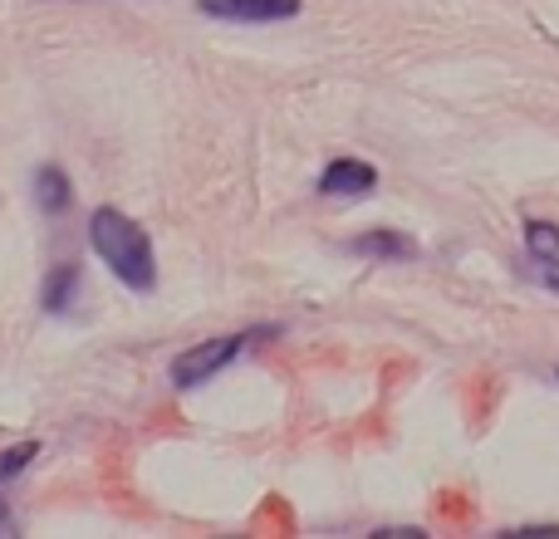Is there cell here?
<instances>
[{"label": "cell", "mask_w": 559, "mask_h": 539, "mask_svg": "<svg viewBox=\"0 0 559 539\" xmlns=\"http://www.w3.org/2000/svg\"><path fill=\"white\" fill-rule=\"evenodd\" d=\"M88 245L94 255L114 270V279H123L133 295H153L157 289V255H153V236L118 206H98L88 216Z\"/></svg>", "instance_id": "1"}, {"label": "cell", "mask_w": 559, "mask_h": 539, "mask_svg": "<svg viewBox=\"0 0 559 539\" xmlns=\"http://www.w3.org/2000/svg\"><path fill=\"white\" fill-rule=\"evenodd\" d=\"M265 334H275V328H241V334H216V338H206V344H192L187 354H177L173 363H167V378H173V387H182V393L187 387H202V383H212L222 368H231L236 358Z\"/></svg>", "instance_id": "2"}, {"label": "cell", "mask_w": 559, "mask_h": 539, "mask_svg": "<svg viewBox=\"0 0 559 539\" xmlns=\"http://www.w3.org/2000/svg\"><path fill=\"white\" fill-rule=\"evenodd\" d=\"M197 10L226 25H275V20L299 15V0H197Z\"/></svg>", "instance_id": "3"}, {"label": "cell", "mask_w": 559, "mask_h": 539, "mask_svg": "<svg viewBox=\"0 0 559 539\" xmlns=\"http://www.w3.org/2000/svg\"><path fill=\"white\" fill-rule=\"evenodd\" d=\"M378 187V172L358 157H334V163L319 172V192L338 196V202H354V196H368Z\"/></svg>", "instance_id": "4"}, {"label": "cell", "mask_w": 559, "mask_h": 539, "mask_svg": "<svg viewBox=\"0 0 559 539\" xmlns=\"http://www.w3.org/2000/svg\"><path fill=\"white\" fill-rule=\"evenodd\" d=\"M79 289H84V265L79 261L49 265L45 285H39V309H45V314H69L74 299H79Z\"/></svg>", "instance_id": "5"}, {"label": "cell", "mask_w": 559, "mask_h": 539, "mask_svg": "<svg viewBox=\"0 0 559 539\" xmlns=\"http://www.w3.org/2000/svg\"><path fill=\"white\" fill-rule=\"evenodd\" d=\"M35 456H39V442H20V446H5V452H0V535H15L5 491L29 471V462H35Z\"/></svg>", "instance_id": "6"}, {"label": "cell", "mask_w": 559, "mask_h": 539, "mask_svg": "<svg viewBox=\"0 0 559 539\" xmlns=\"http://www.w3.org/2000/svg\"><path fill=\"white\" fill-rule=\"evenodd\" d=\"M69 202H74V187H69L64 167H59V163L35 167V206H39V212H45V216H64Z\"/></svg>", "instance_id": "7"}, {"label": "cell", "mask_w": 559, "mask_h": 539, "mask_svg": "<svg viewBox=\"0 0 559 539\" xmlns=\"http://www.w3.org/2000/svg\"><path fill=\"white\" fill-rule=\"evenodd\" d=\"M348 251L368 255V261L393 265V261H413L417 245L407 241V236H397V231H368V236H354V241H348Z\"/></svg>", "instance_id": "8"}, {"label": "cell", "mask_w": 559, "mask_h": 539, "mask_svg": "<svg viewBox=\"0 0 559 539\" xmlns=\"http://www.w3.org/2000/svg\"><path fill=\"white\" fill-rule=\"evenodd\" d=\"M525 251H531L545 270L559 265V226H550V221H525Z\"/></svg>", "instance_id": "9"}, {"label": "cell", "mask_w": 559, "mask_h": 539, "mask_svg": "<svg viewBox=\"0 0 559 539\" xmlns=\"http://www.w3.org/2000/svg\"><path fill=\"white\" fill-rule=\"evenodd\" d=\"M545 285H550V289H559V270H555V265L545 270Z\"/></svg>", "instance_id": "10"}, {"label": "cell", "mask_w": 559, "mask_h": 539, "mask_svg": "<svg viewBox=\"0 0 559 539\" xmlns=\"http://www.w3.org/2000/svg\"><path fill=\"white\" fill-rule=\"evenodd\" d=\"M555 378H559V373H555Z\"/></svg>", "instance_id": "11"}]
</instances>
